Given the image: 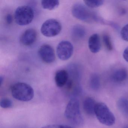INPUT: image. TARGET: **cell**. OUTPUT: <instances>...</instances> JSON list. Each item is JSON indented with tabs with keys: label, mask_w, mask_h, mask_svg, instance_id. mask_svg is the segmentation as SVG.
<instances>
[{
	"label": "cell",
	"mask_w": 128,
	"mask_h": 128,
	"mask_svg": "<svg viewBox=\"0 0 128 128\" xmlns=\"http://www.w3.org/2000/svg\"><path fill=\"white\" fill-rule=\"evenodd\" d=\"M62 30L60 23L54 19H49L45 21L42 25L41 32L46 37H54L58 35Z\"/></svg>",
	"instance_id": "8992f818"
},
{
	"label": "cell",
	"mask_w": 128,
	"mask_h": 128,
	"mask_svg": "<svg viewBox=\"0 0 128 128\" xmlns=\"http://www.w3.org/2000/svg\"><path fill=\"white\" fill-rule=\"evenodd\" d=\"M120 36L123 40L128 42V24L122 28L120 31Z\"/></svg>",
	"instance_id": "44dd1931"
},
{
	"label": "cell",
	"mask_w": 128,
	"mask_h": 128,
	"mask_svg": "<svg viewBox=\"0 0 128 128\" xmlns=\"http://www.w3.org/2000/svg\"><path fill=\"white\" fill-rule=\"evenodd\" d=\"M86 6L91 8H96L102 6L104 1L100 0H84V1Z\"/></svg>",
	"instance_id": "ac0fdd59"
},
{
	"label": "cell",
	"mask_w": 128,
	"mask_h": 128,
	"mask_svg": "<svg viewBox=\"0 0 128 128\" xmlns=\"http://www.w3.org/2000/svg\"><path fill=\"white\" fill-rule=\"evenodd\" d=\"M72 33L73 38L76 39H81L86 35V31L84 27L79 24L75 25L72 30Z\"/></svg>",
	"instance_id": "5bb4252c"
},
{
	"label": "cell",
	"mask_w": 128,
	"mask_h": 128,
	"mask_svg": "<svg viewBox=\"0 0 128 128\" xmlns=\"http://www.w3.org/2000/svg\"><path fill=\"white\" fill-rule=\"evenodd\" d=\"M103 41L105 46H106L107 49L109 51L112 50L113 48L110 36L108 35L107 34H105L103 36Z\"/></svg>",
	"instance_id": "ffe728a7"
},
{
	"label": "cell",
	"mask_w": 128,
	"mask_h": 128,
	"mask_svg": "<svg viewBox=\"0 0 128 128\" xmlns=\"http://www.w3.org/2000/svg\"><path fill=\"white\" fill-rule=\"evenodd\" d=\"M64 116L72 125L78 126H83L84 119L81 113L79 102L78 99L72 98L70 100L66 108Z\"/></svg>",
	"instance_id": "6da1fadb"
},
{
	"label": "cell",
	"mask_w": 128,
	"mask_h": 128,
	"mask_svg": "<svg viewBox=\"0 0 128 128\" xmlns=\"http://www.w3.org/2000/svg\"><path fill=\"white\" fill-rule=\"evenodd\" d=\"M73 45L68 41L60 42L57 47L58 57L62 60H66L70 59L73 54Z\"/></svg>",
	"instance_id": "52a82bcc"
},
{
	"label": "cell",
	"mask_w": 128,
	"mask_h": 128,
	"mask_svg": "<svg viewBox=\"0 0 128 128\" xmlns=\"http://www.w3.org/2000/svg\"><path fill=\"white\" fill-rule=\"evenodd\" d=\"M123 56L125 60L128 62V47L124 50Z\"/></svg>",
	"instance_id": "cb8c5ba5"
},
{
	"label": "cell",
	"mask_w": 128,
	"mask_h": 128,
	"mask_svg": "<svg viewBox=\"0 0 128 128\" xmlns=\"http://www.w3.org/2000/svg\"><path fill=\"white\" fill-rule=\"evenodd\" d=\"M88 47L92 53L96 54L99 52L101 49V44L98 34H95L90 36L88 40Z\"/></svg>",
	"instance_id": "30bf717a"
},
{
	"label": "cell",
	"mask_w": 128,
	"mask_h": 128,
	"mask_svg": "<svg viewBox=\"0 0 128 128\" xmlns=\"http://www.w3.org/2000/svg\"><path fill=\"white\" fill-rule=\"evenodd\" d=\"M38 54L41 60L46 63H52L55 60L54 50L50 45L46 44L42 46L39 49Z\"/></svg>",
	"instance_id": "ba28073f"
},
{
	"label": "cell",
	"mask_w": 128,
	"mask_h": 128,
	"mask_svg": "<svg viewBox=\"0 0 128 128\" xmlns=\"http://www.w3.org/2000/svg\"><path fill=\"white\" fill-rule=\"evenodd\" d=\"M128 72L124 68H120L115 70L112 75V78L116 82H121L124 81L127 78Z\"/></svg>",
	"instance_id": "4fadbf2b"
},
{
	"label": "cell",
	"mask_w": 128,
	"mask_h": 128,
	"mask_svg": "<svg viewBox=\"0 0 128 128\" xmlns=\"http://www.w3.org/2000/svg\"><path fill=\"white\" fill-rule=\"evenodd\" d=\"M6 21L8 24H12V17L10 14H8L6 17Z\"/></svg>",
	"instance_id": "603a6c76"
},
{
	"label": "cell",
	"mask_w": 128,
	"mask_h": 128,
	"mask_svg": "<svg viewBox=\"0 0 128 128\" xmlns=\"http://www.w3.org/2000/svg\"><path fill=\"white\" fill-rule=\"evenodd\" d=\"M118 109L123 114L128 116V100L125 98L119 99L118 101Z\"/></svg>",
	"instance_id": "2e32d148"
},
{
	"label": "cell",
	"mask_w": 128,
	"mask_h": 128,
	"mask_svg": "<svg viewBox=\"0 0 128 128\" xmlns=\"http://www.w3.org/2000/svg\"><path fill=\"white\" fill-rule=\"evenodd\" d=\"M90 86L92 90H97L100 86V80L99 76L96 73L91 76L90 79Z\"/></svg>",
	"instance_id": "e0dca14e"
},
{
	"label": "cell",
	"mask_w": 128,
	"mask_h": 128,
	"mask_svg": "<svg viewBox=\"0 0 128 128\" xmlns=\"http://www.w3.org/2000/svg\"><path fill=\"white\" fill-rule=\"evenodd\" d=\"M68 78V74L66 70H58L56 72L54 77L56 85L58 87H62L67 83Z\"/></svg>",
	"instance_id": "8fae6325"
},
{
	"label": "cell",
	"mask_w": 128,
	"mask_h": 128,
	"mask_svg": "<svg viewBox=\"0 0 128 128\" xmlns=\"http://www.w3.org/2000/svg\"><path fill=\"white\" fill-rule=\"evenodd\" d=\"M11 92L14 98L22 102L32 100L34 95L32 88L29 84L23 82H18L12 85Z\"/></svg>",
	"instance_id": "7a4b0ae2"
},
{
	"label": "cell",
	"mask_w": 128,
	"mask_h": 128,
	"mask_svg": "<svg viewBox=\"0 0 128 128\" xmlns=\"http://www.w3.org/2000/svg\"><path fill=\"white\" fill-rule=\"evenodd\" d=\"M41 128H73L70 126L67 125H59V124H54V125H48L45 126Z\"/></svg>",
	"instance_id": "7402d4cb"
},
{
	"label": "cell",
	"mask_w": 128,
	"mask_h": 128,
	"mask_svg": "<svg viewBox=\"0 0 128 128\" xmlns=\"http://www.w3.org/2000/svg\"><path fill=\"white\" fill-rule=\"evenodd\" d=\"M37 36L36 30L32 28L28 29L21 36L20 42L23 45L30 46L36 42Z\"/></svg>",
	"instance_id": "9c48e42d"
},
{
	"label": "cell",
	"mask_w": 128,
	"mask_h": 128,
	"mask_svg": "<svg viewBox=\"0 0 128 128\" xmlns=\"http://www.w3.org/2000/svg\"><path fill=\"white\" fill-rule=\"evenodd\" d=\"M0 106L4 108H10L12 107L13 103L12 100L8 98H4L0 102Z\"/></svg>",
	"instance_id": "d6986e66"
},
{
	"label": "cell",
	"mask_w": 128,
	"mask_h": 128,
	"mask_svg": "<svg viewBox=\"0 0 128 128\" xmlns=\"http://www.w3.org/2000/svg\"><path fill=\"white\" fill-rule=\"evenodd\" d=\"M72 14L76 18L85 22H90L92 20H96V16L94 14L83 4L77 3L74 4L72 8Z\"/></svg>",
	"instance_id": "5b68a950"
},
{
	"label": "cell",
	"mask_w": 128,
	"mask_h": 128,
	"mask_svg": "<svg viewBox=\"0 0 128 128\" xmlns=\"http://www.w3.org/2000/svg\"><path fill=\"white\" fill-rule=\"evenodd\" d=\"M96 103L91 97H88L84 100L83 107L85 112L88 115L93 116L95 114V108Z\"/></svg>",
	"instance_id": "7c38bea8"
},
{
	"label": "cell",
	"mask_w": 128,
	"mask_h": 128,
	"mask_svg": "<svg viewBox=\"0 0 128 128\" xmlns=\"http://www.w3.org/2000/svg\"><path fill=\"white\" fill-rule=\"evenodd\" d=\"M4 81V78L2 76H1L0 77V85H2L3 82Z\"/></svg>",
	"instance_id": "d4e9b609"
},
{
	"label": "cell",
	"mask_w": 128,
	"mask_h": 128,
	"mask_svg": "<svg viewBox=\"0 0 128 128\" xmlns=\"http://www.w3.org/2000/svg\"><path fill=\"white\" fill-rule=\"evenodd\" d=\"M41 4L44 9L52 10L58 7L60 2L58 0H43L41 1Z\"/></svg>",
	"instance_id": "9a60e30c"
},
{
	"label": "cell",
	"mask_w": 128,
	"mask_h": 128,
	"mask_svg": "<svg viewBox=\"0 0 128 128\" xmlns=\"http://www.w3.org/2000/svg\"><path fill=\"white\" fill-rule=\"evenodd\" d=\"M95 115L100 123L106 126H112L115 122V118L112 112L104 103H96L95 110Z\"/></svg>",
	"instance_id": "3957f363"
},
{
	"label": "cell",
	"mask_w": 128,
	"mask_h": 128,
	"mask_svg": "<svg viewBox=\"0 0 128 128\" xmlns=\"http://www.w3.org/2000/svg\"><path fill=\"white\" fill-rule=\"evenodd\" d=\"M126 128H128V127H126Z\"/></svg>",
	"instance_id": "484cf974"
},
{
	"label": "cell",
	"mask_w": 128,
	"mask_h": 128,
	"mask_svg": "<svg viewBox=\"0 0 128 128\" xmlns=\"http://www.w3.org/2000/svg\"><path fill=\"white\" fill-rule=\"evenodd\" d=\"M34 16V12L32 8L28 6H19L14 12L16 22L20 26L28 25L31 23Z\"/></svg>",
	"instance_id": "277c9868"
}]
</instances>
